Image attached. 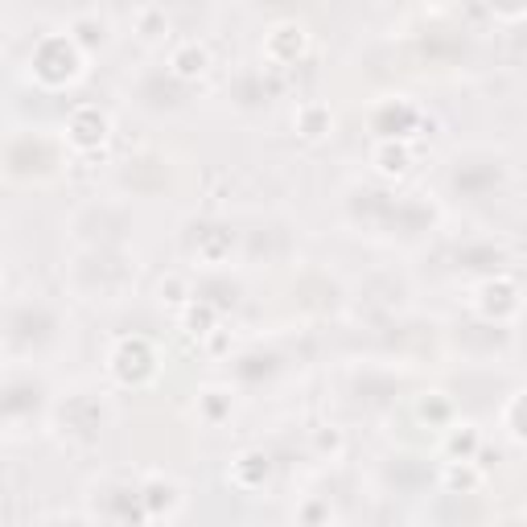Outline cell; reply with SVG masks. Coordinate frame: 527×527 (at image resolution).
Returning <instances> with one entry per match:
<instances>
[{"label":"cell","mask_w":527,"mask_h":527,"mask_svg":"<svg viewBox=\"0 0 527 527\" xmlns=\"http://www.w3.org/2000/svg\"><path fill=\"white\" fill-rule=\"evenodd\" d=\"M375 161H380V169H383L388 177L408 174V148H404V145H391V140H380V148H375Z\"/></svg>","instance_id":"cell-6"},{"label":"cell","mask_w":527,"mask_h":527,"mask_svg":"<svg viewBox=\"0 0 527 527\" xmlns=\"http://www.w3.org/2000/svg\"><path fill=\"white\" fill-rule=\"evenodd\" d=\"M305 49V30L301 25H293V21H284V25H276L272 33H268V58H281V67H293L297 58H301Z\"/></svg>","instance_id":"cell-4"},{"label":"cell","mask_w":527,"mask_h":527,"mask_svg":"<svg viewBox=\"0 0 527 527\" xmlns=\"http://www.w3.org/2000/svg\"><path fill=\"white\" fill-rule=\"evenodd\" d=\"M169 70H174L177 78L206 75V70H210V49H206V41H198V38L177 41L174 54H169Z\"/></svg>","instance_id":"cell-3"},{"label":"cell","mask_w":527,"mask_h":527,"mask_svg":"<svg viewBox=\"0 0 527 527\" xmlns=\"http://www.w3.org/2000/svg\"><path fill=\"white\" fill-rule=\"evenodd\" d=\"M461 445H466V450H474V445H478V433L469 429V424H461V433H453V441H450V450L458 453Z\"/></svg>","instance_id":"cell-7"},{"label":"cell","mask_w":527,"mask_h":527,"mask_svg":"<svg viewBox=\"0 0 527 527\" xmlns=\"http://www.w3.org/2000/svg\"><path fill=\"white\" fill-rule=\"evenodd\" d=\"M293 124L301 128V137L317 140V137H326V132H330V112H326L322 103H301V108H297V116H293Z\"/></svg>","instance_id":"cell-5"},{"label":"cell","mask_w":527,"mask_h":527,"mask_svg":"<svg viewBox=\"0 0 527 527\" xmlns=\"http://www.w3.org/2000/svg\"><path fill=\"white\" fill-rule=\"evenodd\" d=\"M153 371H156L153 346L145 338H124L116 346V354H112V375L120 383H145Z\"/></svg>","instance_id":"cell-1"},{"label":"cell","mask_w":527,"mask_h":527,"mask_svg":"<svg viewBox=\"0 0 527 527\" xmlns=\"http://www.w3.org/2000/svg\"><path fill=\"white\" fill-rule=\"evenodd\" d=\"M67 128H70V145L83 148V153H91V148H99L103 140H108L112 120H108V112H99L95 103H83V108L70 112Z\"/></svg>","instance_id":"cell-2"}]
</instances>
